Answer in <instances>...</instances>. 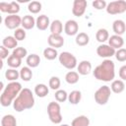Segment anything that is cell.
<instances>
[{
  "label": "cell",
  "instance_id": "43",
  "mask_svg": "<svg viewBox=\"0 0 126 126\" xmlns=\"http://www.w3.org/2000/svg\"><path fill=\"white\" fill-rule=\"evenodd\" d=\"M60 126H70V125H68V124H61Z\"/></svg>",
  "mask_w": 126,
  "mask_h": 126
},
{
  "label": "cell",
  "instance_id": "11",
  "mask_svg": "<svg viewBox=\"0 0 126 126\" xmlns=\"http://www.w3.org/2000/svg\"><path fill=\"white\" fill-rule=\"evenodd\" d=\"M87 1L86 0H75L73 2V8H72V13L76 17H82L87 9Z\"/></svg>",
  "mask_w": 126,
  "mask_h": 126
},
{
  "label": "cell",
  "instance_id": "38",
  "mask_svg": "<svg viewBox=\"0 0 126 126\" xmlns=\"http://www.w3.org/2000/svg\"><path fill=\"white\" fill-rule=\"evenodd\" d=\"M26 36H27V33H26L25 29H23V28H22V29L19 28V29L15 30V32H14V37H15L18 41L24 40V39L26 38Z\"/></svg>",
  "mask_w": 126,
  "mask_h": 126
},
{
  "label": "cell",
  "instance_id": "28",
  "mask_svg": "<svg viewBox=\"0 0 126 126\" xmlns=\"http://www.w3.org/2000/svg\"><path fill=\"white\" fill-rule=\"evenodd\" d=\"M19 77H20V71H17L16 69L10 68V69H7L6 72H5V78L8 81L17 82V80L19 79Z\"/></svg>",
  "mask_w": 126,
  "mask_h": 126
},
{
  "label": "cell",
  "instance_id": "23",
  "mask_svg": "<svg viewBox=\"0 0 126 126\" xmlns=\"http://www.w3.org/2000/svg\"><path fill=\"white\" fill-rule=\"evenodd\" d=\"M49 93V89L44 84H37L34 87V94L38 97H45Z\"/></svg>",
  "mask_w": 126,
  "mask_h": 126
},
{
  "label": "cell",
  "instance_id": "33",
  "mask_svg": "<svg viewBox=\"0 0 126 126\" xmlns=\"http://www.w3.org/2000/svg\"><path fill=\"white\" fill-rule=\"evenodd\" d=\"M43 56L45 59L47 60H54L56 57H58V52L55 48H52V47H46L44 50H43Z\"/></svg>",
  "mask_w": 126,
  "mask_h": 126
},
{
  "label": "cell",
  "instance_id": "25",
  "mask_svg": "<svg viewBox=\"0 0 126 126\" xmlns=\"http://www.w3.org/2000/svg\"><path fill=\"white\" fill-rule=\"evenodd\" d=\"M76 44L79 46H86L90 41V36L86 32H79L75 38Z\"/></svg>",
  "mask_w": 126,
  "mask_h": 126
},
{
  "label": "cell",
  "instance_id": "39",
  "mask_svg": "<svg viewBox=\"0 0 126 126\" xmlns=\"http://www.w3.org/2000/svg\"><path fill=\"white\" fill-rule=\"evenodd\" d=\"M114 56L119 62H125L126 61V48L122 47L120 49H117Z\"/></svg>",
  "mask_w": 126,
  "mask_h": 126
},
{
  "label": "cell",
  "instance_id": "22",
  "mask_svg": "<svg viewBox=\"0 0 126 126\" xmlns=\"http://www.w3.org/2000/svg\"><path fill=\"white\" fill-rule=\"evenodd\" d=\"M26 63L28 64V66L30 68H35L39 65L40 63V58L37 54H30L27 56V59H26Z\"/></svg>",
  "mask_w": 126,
  "mask_h": 126
},
{
  "label": "cell",
  "instance_id": "37",
  "mask_svg": "<svg viewBox=\"0 0 126 126\" xmlns=\"http://www.w3.org/2000/svg\"><path fill=\"white\" fill-rule=\"evenodd\" d=\"M12 54L15 55V56H17V57H19V58H21V59H23L24 57H27L28 56V51H27V49L25 47H22L21 46V47L15 48L13 50Z\"/></svg>",
  "mask_w": 126,
  "mask_h": 126
},
{
  "label": "cell",
  "instance_id": "1",
  "mask_svg": "<svg viewBox=\"0 0 126 126\" xmlns=\"http://www.w3.org/2000/svg\"><path fill=\"white\" fill-rule=\"evenodd\" d=\"M94 77L102 82H110L113 81L115 77V65L114 62L110 59L103 60L98 66L94 68L93 71Z\"/></svg>",
  "mask_w": 126,
  "mask_h": 126
},
{
  "label": "cell",
  "instance_id": "30",
  "mask_svg": "<svg viewBox=\"0 0 126 126\" xmlns=\"http://www.w3.org/2000/svg\"><path fill=\"white\" fill-rule=\"evenodd\" d=\"M32 77V71L29 66L23 67L20 70V78L25 81V82H29Z\"/></svg>",
  "mask_w": 126,
  "mask_h": 126
},
{
  "label": "cell",
  "instance_id": "6",
  "mask_svg": "<svg viewBox=\"0 0 126 126\" xmlns=\"http://www.w3.org/2000/svg\"><path fill=\"white\" fill-rule=\"evenodd\" d=\"M58 60L60 64L68 70H73L75 67H77V58L71 52H61L58 56Z\"/></svg>",
  "mask_w": 126,
  "mask_h": 126
},
{
  "label": "cell",
  "instance_id": "16",
  "mask_svg": "<svg viewBox=\"0 0 126 126\" xmlns=\"http://www.w3.org/2000/svg\"><path fill=\"white\" fill-rule=\"evenodd\" d=\"M108 44L113 47L114 49H120L122 48L123 44H124V39L121 35H117V34H113L109 37L108 39Z\"/></svg>",
  "mask_w": 126,
  "mask_h": 126
},
{
  "label": "cell",
  "instance_id": "32",
  "mask_svg": "<svg viewBox=\"0 0 126 126\" xmlns=\"http://www.w3.org/2000/svg\"><path fill=\"white\" fill-rule=\"evenodd\" d=\"M65 81L70 85L77 84L79 82V73L76 71H69L65 75Z\"/></svg>",
  "mask_w": 126,
  "mask_h": 126
},
{
  "label": "cell",
  "instance_id": "17",
  "mask_svg": "<svg viewBox=\"0 0 126 126\" xmlns=\"http://www.w3.org/2000/svg\"><path fill=\"white\" fill-rule=\"evenodd\" d=\"M112 30L115 34L122 35L126 32V24L122 20H115L112 24Z\"/></svg>",
  "mask_w": 126,
  "mask_h": 126
},
{
  "label": "cell",
  "instance_id": "34",
  "mask_svg": "<svg viewBox=\"0 0 126 126\" xmlns=\"http://www.w3.org/2000/svg\"><path fill=\"white\" fill-rule=\"evenodd\" d=\"M28 10L32 14H37L41 10V3L38 1H32L28 5Z\"/></svg>",
  "mask_w": 126,
  "mask_h": 126
},
{
  "label": "cell",
  "instance_id": "31",
  "mask_svg": "<svg viewBox=\"0 0 126 126\" xmlns=\"http://www.w3.org/2000/svg\"><path fill=\"white\" fill-rule=\"evenodd\" d=\"M95 38L98 42H101L103 43L104 41L108 40L109 39V33H108V31L105 30V29H99L97 30L96 33H95Z\"/></svg>",
  "mask_w": 126,
  "mask_h": 126
},
{
  "label": "cell",
  "instance_id": "8",
  "mask_svg": "<svg viewBox=\"0 0 126 126\" xmlns=\"http://www.w3.org/2000/svg\"><path fill=\"white\" fill-rule=\"evenodd\" d=\"M4 24L9 30H17L22 26V18L18 15H8L4 19Z\"/></svg>",
  "mask_w": 126,
  "mask_h": 126
},
{
  "label": "cell",
  "instance_id": "27",
  "mask_svg": "<svg viewBox=\"0 0 126 126\" xmlns=\"http://www.w3.org/2000/svg\"><path fill=\"white\" fill-rule=\"evenodd\" d=\"M82 98V94L80 91L74 90L68 94V101L71 104H78Z\"/></svg>",
  "mask_w": 126,
  "mask_h": 126
},
{
  "label": "cell",
  "instance_id": "26",
  "mask_svg": "<svg viewBox=\"0 0 126 126\" xmlns=\"http://www.w3.org/2000/svg\"><path fill=\"white\" fill-rule=\"evenodd\" d=\"M1 126H17V119L12 114H6L1 118Z\"/></svg>",
  "mask_w": 126,
  "mask_h": 126
},
{
  "label": "cell",
  "instance_id": "4",
  "mask_svg": "<svg viewBox=\"0 0 126 126\" xmlns=\"http://www.w3.org/2000/svg\"><path fill=\"white\" fill-rule=\"evenodd\" d=\"M47 114L49 120L54 124H59L62 121V114H61V107L58 102L51 101L47 105Z\"/></svg>",
  "mask_w": 126,
  "mask_h": 126
},
{
  "label": "cell",
  "instance_id": "3",
  "mask_svg": "<svg viewBox=\"0 0 126 126\" xmlns=\"http://www.w3.org/2000/svg\"><path fill=\"white\" fill-rule=\"evenodd\" d=\"M22 90H23L22 89V85L19 82H11V83H9L6 86V88L4 89V91L2 92V94L0 96L1 105L6 107V106H9L11 103H13Z\"/></svg>",
  "mask_w": 126,
  "mask_h": 126
},
{
  "label": "cell",
  "instance_id": "2",
  "mask_svg": "<svg viewBox=\"0 0 126 126\" xmlns=\"http://www.w3.org/2000/svg\"><path fill=\"white\" fill-rule=\"evenodd\" d=\"M33 105L34 96L32 92L28 88H24L13 102V107L17 112H22L24 110L31 109L33 107Z\"/></svg>",
  "mask_w": 126,
  "mask_h": 126
},
{
  "label": "cell",
  "instance_id": "20",
  "mask_svg": "<svg viewBox=\"0 0 126 126\" xmlns=\"http://www.w3.org/2000/svg\"><path fill=\"white\" fill-rule=\"evenodd\" d=\"M110 90L114 94H121L125 90V84L122 80H113L110 85Z\"/></svg>",
  "mask_w": 126,
  "mask_h": 126
},
{
  "label": "cell",
  "instance_id": "24",
  "mask_svg": "<svg viewBox=\"0 0 126 126\" xmlns=\"http://www.w3.org/2000/svg\"><path fill=\"white\" fill-rule=\"evenodd\" d=\"M90 125V119L86 115H80L73 119L71 126H89Z\"/></svg>",
  "mask_w": 126,
  "mask_h": 126
},
{
  "label": "cell",
  "instance_id": "41",
  "mask_svg": "<svg viewBox=\"0 0 126 126\" xmlns=\"http://www.w3.org/2000/svg\"><path fill=\"white\" fill-rule=\"evenodd\" d=\"M8 55H9V49L6 48L5 46L1 45V46H0V56H1V59L4 60V59L8 58V57H9Z\"/></svg>",
  "mask_w": 126,
  "mask_h": 126
},
{
  "label": "cell",
  "instance_id": "29",
  "mask_svg": "<svg viewBox=\"0 0 126 126\" xmlns=\"http://www.w3.org/2000/svg\"><path fill=\"white\" fill-rule=\"evenodd\" d=\"M7 64H8L9 67H11V68H13V69H17L18 67L21 66V64H22V59L19 58V57H17V56H15V55H13V54H11V55H9V57L7 58Z\"/></svg>",
  "mask_w": 126,
  "mask_h": 126
},
{
  "label": "cell",
  "instance_id": "19",
  "mask_svg": "<svg viewBox=\"0 0 126 126\" xmlns=\"http://www.w3.org/2000/svg\"><path fill=\"white\" fill-rule=\"evenodd\" d=\"M2 45L5 46L8 49H15L17 48L18 45V40L14 37V35H8L6 37H4V39L2 40Z\"/></svg>",
  "mask_w": 126,
  "mask_h": 126
},
{
  "label": "cell",
  "instance_id": "14",
  "mask_svg": "<svg viewBox=\"0 0 126 126\" xmlns=\"http://www.w3.org/2000/svg\"><path fill=\"white\" fill-rule=\"evenodd\" d=\"M50 21L49 18L46 15H40L35 20V26L39 31H45L48 27H50Z\"/></svg>",
  "mask_w": 126,
  "mask_h": 126
},
{
  "label": "cell",
  "instance_id": "7",
  "mask_svg": "<svg viewBox=\"0 0 126 126\" xmlns=\"http://www.w3.org/2000/svg\"><path fill=\"white\" fill-rule=\"evenodd\" d=\"M106 12L109 15H117L122 14L126 11V1L124 0H117L109 2L105 8Z\"/></svg>",
  "mask_w": 126,
  "mask_h": 126
},
{
  "label": "cell",
  "instance_id": "40",
  "mask_svg": "<svg viewBox=\"0 0 126 126\" xmlns=\"http://www.w3.org/2000/svg\"><path fill=\"white\" fill-rule=\"evenodd\" d=\"M92 5L96 10H102V9H105L106 8L107 3L104 0H94V1H93Z\"/></svg>",
  "mask_w": 126,
  "mask_h": 126
},
{
  "label": "cell",
  "instance_id": "10",
  "mask_svg": "<svg viewBox=\"0 0 126 126\" xmlns=\"http://www.w3.org/2000/svg\"><path fill=\"white\" fill-rule=\"evenodd\" d=\"M115 52H116V50L113 47H111L109 44H103L102 43V44L98 45L96 48V54L102 58H108V57L114 56Z\"/></svg>",
  "mask_w": 126,
  "mask_h": 126
},
{
  "label": "cell",
  "instance_id": "12",
  "mask_svg": "<svg viewBox=\"0 0 126 126\" xmlns=\"http://www.w3.org/2000/svg\"><path fill=\"white\" fill-rule=\"evenodd\" d=\"M79 25L75 20H68L64 25V32L67 35H77Z\"/></svg>",
  "mask_w": 126,
  "mask_h": 126
},
{
  "label": "cell",
  "instance_id": "9",
  "mask_svg": "<svg viewBox=\"0 0 126 126\" xmlns=\"http://www.w3.org/2000/svg\"><path fill=\"white\" fill-rule=\"evenodd\" d=\"M0 10L3 13H8L9 15H17L20 12V5L19 3L13 1L10 3L1 2L0 3Z\"/></svg>",
  "mask_w": 126,
  "mask_h": 126
},
{
  "label": "cell",
  "instance_id": "18",
  "mask_svg": "<svg viewBox=\"0 0 126 126\" xmlns=\"http://www.w3.org/2000/svg\"><path fill=\"white\" fill-rule=\"evenodd\" d=\"M35 26V20L32 15H26L22 18V27L25 30H32Z\"/></svg>",
  "mask_w": 126,
  "mask_h": 126
},
{
  "label": "cell",
  "instance_id": "5",
  "mask_svg": "<svg viewBox=\"0 0 126 126\" xmlns=\"http://www.w3.org/2000/svg\"><path fill=\"white\" fill-rule=\"evenodd\" d=\"M111 94V90L108 86L104 85L98 88L94 93V100L99 105H104L108 102Z\"/></svg>",
  "mask_w": 126,
  "mask_h": 126
},
{
  "label": "cell",
  "instance_id": "36",
  "mask_svg": "<svg viewBox=\"0 0 126 126\" xmlns=\"http://www.w3.org/2000/svg\"><path fill=\"white\" fill-rule=\"evenodd\" d=\"M54 96H55V99L58 102H64V101H66L68 99V94H67V92L64 91V90H60V89L55 92Z\"/></svg>",
  "mask_w": 126,
  "mask_h": 126
},
{
  "label": "cell",
  "instance_id": "35",
  "mask_svg": "<svg viewBox=\"0 0 126 126\" xmlns=\"http://www.w3.org/2000/svg\"><path fill=\"white\" fill-rule=\"evenodd\" d=\"M48 85H49V88L53 91H58L60 86H61V81L58 77L56 76H52L50 79H49V82H48Z\"/></svg>",
  "mask_w": 126,
  "mask_h": 126
},
{
  "label": "cell",
  "instance_id": "21",
  "mask_svg": "<svg viewBox=\"0 0 126 126\" xmlns=\"http://www.w3.org/2000/svg\"><path fill=\"white\" fill-rule=\"evenodd\" d=\"M50 32L51 34H61L63 32V24L60 20H54L50 24Z\"/></svg>",
  "mask_w": 126,
  "mask_h": 126
},
{
  "label": "cell",
  "instance_id": "42",
  "mask_svg": "<svg viewBox=\"0 0 126 126\" xmlns=\"http://www.w3.org/2000/svg\"><path fill=\"white\" fill-rule=\"evenodd\" d=\"M119 77L122 81H126V65H123L119 69Z\"/></svg>",
  "mask_w": 126,
  "mask_h": 126
},
{
  "label": "cell",
  "instance_id": "13",
  "mask_svg": "<svg viewBox=\"0 0 126 126\" xmlns=\"http://www.w3.org/2000/svg\"><path fill=\"white\" fill-rule=\"evenodd\" d=\"M47 42L50 47L52 48H60L64 44V38L61 36V34H49L47 38Z\"/></svg>",
  "mask_w": 126,
  "mask_h": 126
},
{
  "label": "cell",
  "instance_id": "15",
  "mask_svg": "<svg viewBox=\"0 0 126 126\" xmlns=\"http://www.w3.org/2000/svg\"><path fill=\"white\" fill-rule=\"evenodd\" d=\"M77 70L80 75H83V76L89 75L92 71V63L88 60H83L78 64Z\"/></svg>",
  "mask_w": 126,
  "mask_h": 126
}]
</instances>
